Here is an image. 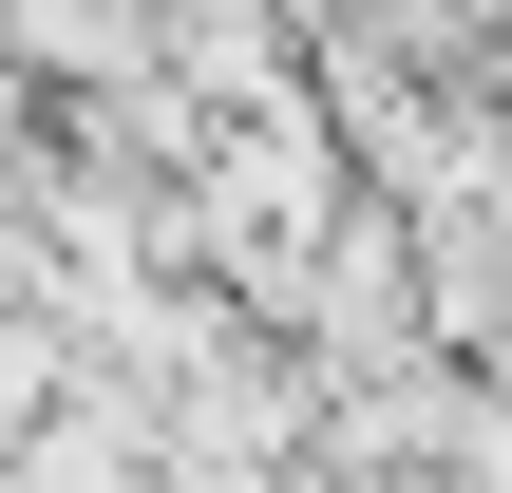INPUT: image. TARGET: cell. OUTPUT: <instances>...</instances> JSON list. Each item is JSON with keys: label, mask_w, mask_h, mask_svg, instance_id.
<instances>
[{"label": "cell", "mask_w": 512, "mask_h": 493, "mask_svg": "<svg viewBox=\"0 0 512 493\" xmlns=\"http://www.w3.org/2000/svg\"><path fill=\"white\" fill-rule=\"evenodd\" d=\"M19 399H38V342H19V323H0V418H19Z\"/></svg>", "instance_id": "obj_1"}]
</instances>
